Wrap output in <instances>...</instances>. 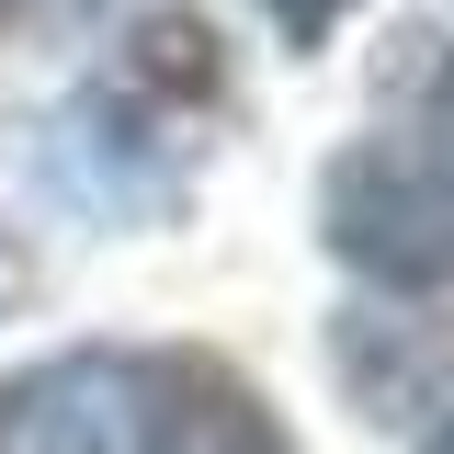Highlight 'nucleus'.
Returning a JSON list of instances; mask_svg holds the SVG:
<instances>
[{
	"instance_id": "nucleus-1",
	"label": "nucleus",
	"mask_w": 454,
	"mask_h": 454,
	"mask_svg": "<svg viewBox=\"0 0 454 454\" xmlns=\"http://www.w3.org/2000/svg\"><path fill=\"white\" fill-rule=\"evenodd\" d=\"M318 227L364 284H397V295L454 284V137H364V148H340L330 193H318Z\"/></svg>"
},
{
	"instance_id": "nucleus-2",
	"label": "nucleus",
	"mask_w": 454,
	"mask_h": 454,
	"mask_svg": "<svg viewBox=\"0 0 454 454\" xmlns=\"http://www.w3.org/2000/svg\"><path fill=\"white\" fill-rule=\"evenodd\" d=\"M0 454H137V364L57 352L0 387Z\"/></svg>"
},
{
	"instance_id": "nucleus-3",
	"label": "nucleus",
	"mask_w": 454,
	"mask_h": 454,
	"mask_svg": "<svg viewBox=\"0 0 454 454\" xmlns=\"http://www.w3.org/2000/svg\"><path fill=\"white\" fill-rule=\"evenodd\" d=\"M137 454H284V432L216 352H137Z\"/></svg>"
},
{
	"instance_id": "nucleus-4",
	"label": "nucleus",
	"mask_w": 454,
	"mask_h": 454,
	"mask_svg": "<svg viewBox=\"0 0 454 454\" xmlns=\"http://www.w3.org/2000/svg\"><path fill=\"white\" fill-rule=\"evenodd\" d=\"M262 12L284 23V46H330V23L352 12V0H262Z\"/></svg>"
},
{
	"instance_id": "nucleus-5",
	"label": "nucleus",
	"mask_w": 454,
	"mask_h": 454,
	"mask_svg": "<svg viewBox=\"0 0 454 454\" xmlns=\"http://www.w3.org/2000/svg\"><path fill=\"white\" fill-rule=\"evenodd\" d=\"M420 454H454V409H443V420H432V432H420Z\"/></svg>"
},
{
	"instance_id": "nucleus-6",
	"label": "nucleus",
	"mask_w": 454,
	"mask_h": 454,
	"mask_svg": "<svg viewBox=\"0 0 454 454\" xmlns=\"http://www.w3.org/2000/svg\"><path fill=\"white\" fill-rule=\"evenodd\" d=\"M443 125H454V68H443Z\"/></svg>"
},
{
	"instance_id": "nucleus-7",
	"label": "nucleus",
	"mask_w": 454,
	"mask_h": 454,
	"mask_svg": "<svg viewBox=\"0 0 454 454\" xmlns=\"http://www.w3.org/2000/svg\"><path fill=\"white\" fill-rule=\"evenodd\" d=\"M0 295H12V250H0Z\"/></svg>"
}]
</instances>
